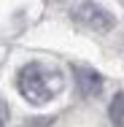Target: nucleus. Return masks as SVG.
<instances>
[{"instance_id":"f257e3e1","label":"nucleus","mask_w":124,"mask_h":127,"mask_svg":"<svg viewBox=\"0 0 124 127\" xmlns=\"http://www.w3.org/2000/svg\"><path fill=\"white\" fill-rule=\"evenodd\" d=\"M62 84H65L62 73L46 62H27L16 76V87L22 97L32 105H43V103L54 100L62 92Z\"/></svg>"},{"instance_id":"7ed1b4c3","label":"nucleus","mask_w":124,"mask_h":127,"mask_svg":"<svg viewBox=\"0 0 124 127\" xmlns=\"http://www.w3.org/2000/svg\"><path fill=\"white\" fill-rule=\"evenodd\" d=\"M73 76H75V87L84 97H95L102 92V76L89 65H73Z\"/></svg>"},{"instance_id":"39448f33","label":"nucleus","mask_w":124,"mask_h":127,"mask_svg":"<svg viewBox=\"0 0 124 127\" xmlns=\"http://www.w3.org/2000/svg\"><path fill=\"white\" fill-rule=\"evenodd\" d=\"M5 122H8V105H5V100L0 97V127H5Z\"/></svg>"},{"instance_id":"f03ea898","label":"nucleus","mask_w":124,"mask_h":127,"mask_svg":"<svg viewBox=\"0 0 124 127\" xmlns=\"http://www.w3.org/2000/svg\"><path fill=\"white\" fill-rule=\"evenodd\" d=\"M73 19L78 25L95 30V32H105V30L113 27V14L105 11V8L97 5V3H92V0H84V3L75 5L73 8Z\"/></svg>"},{"instance_id":"20e7f679","label":"nucleus","mask_w":124,"mask_h":127,"mask_svg":"<svg viewBox=\"0 0 124 127\" xmlns=\"http://www.w3.org/2000/svg\"><path fill=\"white\" fill-rule=\"evenodd\" d=\"M111 122L113 127H124V92H116L113 100H111Z\"/></svg>"}]
</instances>
